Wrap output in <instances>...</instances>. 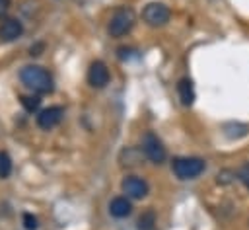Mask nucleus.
I'll list each match as a JSON object with an SVG mask.
<instances>
[{
  "instance_id": "ddd939ff",
  "label": "nucleus",
  "mask_w": 249,
  "mask_h": 230,
  "mask_svg": "<svg viewBox=\"0 0 249 230\" xmlns=\"http://www.w3.org/2000/svg\"><path fill=\"white\" fill-rule=\"evenodd\" d=\"M138 230H156V214H154V211L142 212V216L138 218Z\"/></svg>"
},
{
  "instance_id": "f03ea898",
  "label": "nucleus",
  "mask_w": 249,
  "mask_h": 230,
  "mask_svg": "<svg viewBox=\"0 0 249 230\" xmlns=\"http://www.w3.org/2000/svg\"><path fill=\"white\" fill-rule=\"evenodd\" d=\"M171 170L183 181L185 179H195L206 170V162L202 158H196V156H179V158H173Z\"/></svg>"
},
{
  "instance_id": "0eeeda50",
  "label": "nucleus",
  "mask_w": 249,
  "mask_h": 230,
  "mask_svg": "<svg viewBox=\"0 0 249 230\" xmlns=\"http://www.w3.org/2000/svg\"><path fill=\"white\" fill-rule=\"evenodd\" d=\"M109 80H111V74H109V68H107L105 62L95 60V62L89 64V68H88V82H89V86L105 88L109 84Z\"/></svg>"
},
{
  "instance_id": "f8f14e48",
  "label": "nucleus",
  "mask_w": 249,
  "mask_h": 230,
  "mask_svg": "<svg viewBox=\"0 0 249 230\" xmlns=\"http://www.w3.org/2000/svg\"><path fill=\"white\" fill-rule=\"evenodd\" d=\"M247 131H249V127L243 123H226L224 125V134L228 138H241L247 134Z\"/></svg>"
},
{
  "instance_id": "9b49d317",
  "label": "nucleus",
  "mask_w": 249,
  "mask_h": 230,
  "mask_svg": "<svg viewBox=\"0 0 249 230\" xmlns=\"http://www.w3.org/2000/svg\"><path fill=\"white\" fill-rule=\"evenodd\" d=\"M177 94H179V99L183 105H193L195 103V86H193V80L191 78H181L179 84H177Z\"/></svg>"
},
{
  "instance_id": "1a4fd4ad",
  "label": "nucleus",
  "mask_w": 249,
  "mask_h": 230,
  "mask_svg": "<svg viewBox=\"0 0 249 230\" xmlns=\"http://www.w3.org/2000/svg\"><path fill=\"white\" fill-rule=\"evenodd\" d=\"M21 33H23V25L19 19L10 18V19L2 21V25H0V39L2 41H16L18 37H21Z\"/></svg>"
},
{
  "instance_id": "39448f33",
  "label": "nucleus",
  "mask_w": 249,
  "mask_h": 230,
  "mask_svg": "<svg viewBox=\"0 0 249 230\" xmlns=\"http://www.w3.org/2000/svg\"><path fill=\"white\" fill-rule=\"evenodd\" d=\"M142 150H144V156L154 162V164H161L165 160V146L163 142L154 134V133H146L144 138H142Z\"/></svg>"
},
{
  "instance_id": "6e6552de",
  "label": "nucleus",
  "mask_w": 249,
  "mask_h": 230,
  "mask_svg": "<svg viewBox=\"0 0 249 230\" xmlns=\"http://www.w3.org/2000/svg\"><path fill=\"white\" fill-rule=\"evenodd\" d=\"M62 117H64V109H62L60 105H51V107L43 109V111L37 115V125H39L41 129L49 131V129L56 127V125L62 121Z\"/></svg>"
},
{
  "instance_id": "423d86ee",
  "label": "nucleus",
  "mask_w": 249,
  "mask_h": 230,
  "mask_svg": "<svg viewBox=\"0 0 249 230\" xmlns=\"http://www.w3.org/2000/svg\"><path fill=\"white\" fill-rule=\"evenodd\" d=\"M121 187H123V193H126V197H130V199H142L148 195V189H150L148 181L140 175H126L123 179Z\"/></svg>"
},
{
  "instance_id": "20e7f679",
  "label": "nucleus",
  "mask_w": 249,
  "mask_h": 230,
  "mask_svg": "<svg viewBox=\"0 0 249 230\" xmlns=\"http://www.w3.org/2000/svg\"><path fill=\"white\" fill-rule=\"evenodd\" d=\"M142 18H144V21H146L148 25H152V27H161V25H165V23L169 21L171 12H169V8H167L165 4H161V2H150V4L144 6Z\"/></svg>"
},
{
  "instance_id": "a211bd4d",
  "label": "nucleus",
  "mask_w": 249,
  "mask_h": 230,
  "mask_svg": "<svg viewBox=\"0 0 249 230\" xmlns=\"http://www.w3.org/2000/svg\"><path fill=\"white\" fill-rule=\"evenodd\" d=\"M237 179L249 189V164H245V166H241V170L237 172Z\"/></svg>"
},
{
  "instance_id": "4468645a",
  "label": "nucleus",
  "mask_w": 249,
  "mask_h": 230,
  "mask_svg": "<svg viewBox=\"0 0 249 230\" xmlns=\"http://www.w3.org/2000/svg\"><path fill=\"white\" fill-rule=\"evenodd\" d=\"M12 173V158L8 156V152H0V177H8Z\"/></svg>"
},
{
  "instance_id": "f257e3e1",
  "label": "nucleus",
  "mask_w": 249,
  "mask_h": 230,
  "mask_svg": "<svg viewBox=\"0 0 249 230\" xmlns=\"http://www.w3.org/2000/svg\"><path fill=\"white\" fill-rule=\"evenodd\" d=\"M19 80L37 94H51L54 90V80L51 72L37 64H27L19 70Z\"/></svg>"
},
{
  "instance_id": "7ed1b4c3",
  "label": "nucleus",
  "mask_w": 249,
  "mask_h": 230,
  "mask_svg": "<svg viewBox=\"0 0 249 230\" xmlns=\"http://www.w3.org/2000/svg\"><path fill=\"white\" fill-rule=\"evenodd\" d=\"M134 25V14L130 8H119L115 10V14L111 16L109 19V25H107V31L111 37H123L126 35Z\"/></svg>"
},
{
  "instance_id": "9d476101",
  "label": "nucleus",
  "mask_w": 249,
  "mask_h": 230,
  "mask_svg": "<svg viewBox=\"0 0 249 230\" xmlns=\"http://www.w3.org/2000/svg\"><path fill=\"white\" fill-rule=\"evenodd\" d=\"M109 212L111 216L115 218H126L130 212H132V203L126 199V197H115L111 203H109Z\"/></svg>"
},
{
  "instance_id": "6ab92c4d",
  "label": "nucleus",
  "mask_w": 249,
  "mask_h": 230,
  "mask_svg": "<svg viewBox=\"0 0 249 230\" xmlns=\"http://www.w3.org/2000/svg\"><path fill=\"white\" fill-rule=\"evenodd\" d=\"M8 8H10V0H0V18H4V16H6Z\"/></svg>"
},
{
  "instance_id": "2eb2a0df",
  "label": "nucleus",
  "mask_w": 249,
  "mask_h": 230,
  "mask_svg": "<svg viewBox=\"0 0 249 230\" xmlns=\"http://www.w3.org/2000/svg\"><path fill=\"white\" fill-rule=\"evenodd\" d=\"M21 105L25 107V111L33 113V111H37V109H39L41 99H39L37 96H23V97H21Z\"/></svg>"
},
{
  "instance_id": "dca6fc26",
  "label": "nucleus",
  "mask_w": 249,
  "mask_h": 230,
  "mask_svg": "<svg viewBox=\"0 0 249 230\" xmlns=\"http://www.w3.org/2000/svg\"><path fill=\"white\" fill-rule=\"evenodd\" d=\"M235 177H237L235 172H231V170H222V172L216 175V181H218L220 185H230V183L235 181Z\"/></svg>"
},
{
  "instance_id": "f3484780",
  "label": "nucleus",
  "mask_w": 249,
  "mask_h": 230,
  "mask_svg": "<svg viewBox=\"0 0 249 230\" xmlns=\"http://www.w3.org/2000/svg\"><path fill=\"white\" fill-rule=\"evenodd\" d=\"M23 228H25V230H37V228H39V220H37L31 212H25V214H23Z\"/></svg>"
}]
</instances>
